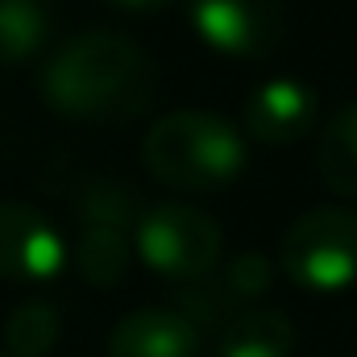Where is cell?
Returning <instances> with one entry per match:
<instances>
[{
	"label": "cell",
	"mask_w": 357,
	"mask_h": 357,
	"mask_svg": "<svg viewBox=\"0 0 357 357\" xmlns=\"http://www.w3.org/2000/svg\"><path fill=\"white\" fill-rule=\"evenodd\" d=\"M67 262L59 229L33 204H0V278L50 282Z\"/></svg>",
	"instance_id": "cell-6"
},
{
	"label": "cell",
	"mask_w": 357,
	"mask_h": 357,
	"mask_svg": "<svg viewBox=\"0 0 357 357\" xmlns=\"http://www.w3.org/2000/svg\"><path fill=\"white\" fill-rule=\"evenodd\" d=\"M191 25L220 54L262 59L278 50L287 13L282 0H191Z\"/></svg>",
	"instance_id": "cell-5"
},
{
	"label": "cell",
	"mask_w": 357,
	"mask_h": 357,
	"mask_svg": "<svg viewBox=\"0 0 357 357\" xmlns=\"http://www.w3.org/2000/svg\"><path fill=\"white\" fill-rule=\"evenodd\" d=\"M112 4H121L125 13H142V17H146V13H158V8H167L171 0H112Z\"/></svg>",
	"instance_id": "cell-15"
},
{
	"label": "cell",
	"mask_w": 357,
	"mask_h": 357,
	"mask_svg": "<svg viewBox=\"0 0 357 357\" xmlns=\"http://www.w3.org/2000/svg\"><path fill=\"white\" fill-rule=\"evenodd\" d=\"M270 262L262 254H237L233 262H229V274H225V295H233V299H254V295H262L270 287Z\"/></svg>",
	"instance_id": "cell-14"
},
{
	"label": "cell",
	"mask_w": 357,
	"mask_h": 357,
	"mask_svg": "<svg viewBox=\"0 0 357 357\" xmlns=\"http://www.w3.org/2000/svg\"><path fill=\"white\" fill-rule=\"evenodd\" d=\"M220 225L187 204L150 208L137 225L142 262L175 282H204L220 262Z\"/></svg>",
	"instance_id": "cell-4"
},
{
	"label": "cell",
	"mask_w": 357,
	"mask_h": 357,
	"mask_svg": "<svg viewBox=\"0 0 357 357\" xmlns=\"http://www.w3.org/2000/svg\"><path fill=\"white\" fill-rule=\"evenodd\" d=\"M295 324L274 307H245L220 333V357H291Z\"/></svg>",
	"instance_id": "cell-10"
},
{
	"label": "cell",
	"mask_w": 357,
	"mask_h": 357,
	"mask_svg": "<svg viewBox=\"0 0 357 357\" xmlns=\"http://www.w3.org/2000/svg\"><path fill=\"white\" fill-rule=\"evenodd\" d=\"M282 270L312 291H341L357 278V212L312 208L282 237Z\"/></svg>",
	"instance_id": "cell-3"
},
{
	"label": "cell",
	"mask_w": 357,
	"mask_h": 357,
	"mask_svg": "<svg viewBox=\"0 0 357 357\" xmlns=\"http://www.w3.org/2000/svg\"><path fill=\"white\" fill-rule=\"evenodd\" d=\"M129 199L112 187H91L84 204V237H79V270L91 287H116L129 270Z\"/></svg>",
	"instance_id": "cell-7"
},
{
	"label": "cell",
	"mask_w": 357,
	"mask_h": 357,
	"mask_svg": "<svg viewBox=\"0 0 357 357\" xmlns=\"http://www.w3.org/2000/svg\"><path fill=\"white\" fill-rule=\"evenodd\" d=\"M316 167L337 195L357 199V100L337 108L333 121L324 125L320 146H316Z\"/></svg>",
	"instance_id": "cell-11"
},
{
	"label": "cell",
	"mask_w": 357,
	"mask_h": 357,
	"mask_svg": "<svg viewBox=\"0 0 357 357\" xmlns=\"http://www.w3.org/2000/svg\"><path fill=\"white\" fill-rule=\"evenodd\" d=\"M63 337V316L50 299H25L4 320V349L8 357H46Z\"/></svg>",
	"instance_id": "cell-12"
},
{
	"label": "cell",
	"mask_w": 357,
	"mask_h": 357,
	"mask_svg": "<svg viewBox=\"0 0 357 357\" xmlns=\"http://www.w3.org/2000/svg\"><path fill=\"white\" fill-rule=\"evenodd\" d=\"M142 162L167 187L212 191L237 178L245 167V146L225 116L204 108H178L150 125L142 142Z\"/></svg>",
	"instance_id": "cell-2"
},
{
	"label": "cell",
	"mask_w": 357,
	"mask_h": 357,
	"mask_svg": "<svg viewBox=\"0 0 357 357\" xmlns=\"http://www.w3.org/2000/svg\"><path fill=\"white\" fill-rule=\"evenodd\" d=\"M42 96L67 121L121 125L150 108L154 63L133 38L112 29H88L50 54L42 71Z\"/></svg>",
	"instance_id": "cell-1"
},
{
	"label": "cell",
	"mask_w": 357,
	"mask_h": 357,
	"mask_svg": "<svg viewBox=\"0 0 357 357\" xmlns=\"http://www.w3.org/2000/svg\"><path fill=\"white\" fill-rule=\"evenodd\" d=\"M50 33L46 8L38 0H0V67L25 63Z\"/></svg>",
	"instance_id": "cell-13"
},
{
	"label": "cell",
	"mask_w": 357,
	"mask_h": 357,
	"mask_svg": "<svg viewBox=\"0 0 357 357\" xmlns=\"http://www.w3.org/2000/svg\"><path fill=\"white\" fill-rule=\"evenodd\" d=\"M312 121H316V96L299 79H270L245 104V129L266 146H287L303 137Z\"/></svg>",
	"instance_id": "cell-9"
},
{
	"label": "cell",
	"mask_w": 357,
	"mask_h": 357,
	"mask_svg": "<svg viewBox=\"0 0 357 357\" xmlns=\"http://www.w3.org/2000/svg\"><path fill=\"white\" fill-rule=\"evenodd\" d=\"M199 324L183 307H137L112 337L108 357H199Z\"/></svg>",
	"instance_id": "cell-8"
}]
</instances>
